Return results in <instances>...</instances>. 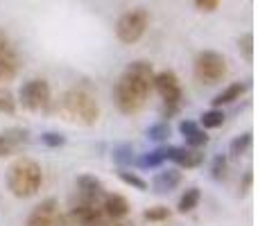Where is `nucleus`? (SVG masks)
<instances>
[{
    "label": "nucleus",
    "mask_w": 258,
    "mask_h": 226,
    "mask_svg": "<svg viewBox=\"0 0 258 226\" xmlns=\"http://www.w3.org/2000/svg\"><path fill=\"white\" fill-rule=\"evenodd\" d=\"M152 84H154V68L150 61L138 59V61L129 63L113 86V102H116L118 111L125 115L141 111L150 100Z\"/></svg>",
    "instance_id": "f257e3e1"
},
{
    "label": "nucleus",
    "mask_w": 258,
    "mask_h": 226,
    "mask_svg": "<svg viewBox=\"0 0 258 226\" xmlns=\"http://www.w3.org/2000/svg\"><path fill=\"white\" fill-rule=\"evenodd\" d=\"M57 115L66 122L84 124V127H93L100 118V104L95 95L89 89H68L66 93L59 98L57 102Z\"/></svg>",
    "instance_id": "f03ea898"
},
{
    "label": "nucleus",
    "mask_w": 258,
    "mask_h": 226,
    "mask_svg": "<svg viewBox=\"0 0 258 226\" xmlns=\"http://www.w3.org/2000/svg\"><path fill=\"white\" fill-rule=\"evenodd\" d=\"M5 186L16 199H30L43 186V170L34 159H21L12 161L5 172Z\"/></svg>",
    "instance_id": "7ed1b4c3"
},
{
    "label": "nucleus",
    "mask_w": 258,
    "mask_h": 226,
    "mask_svg": "<svg viewBox=\"0 0 258 226\" xmlns=\"http://www.w3.org/2000/svg\"><path fill=\"white\" fill-rule=\"evenodd\" d=\"M152 91H156L163 102L161 107V118H172V115L179 113L183 104V89H181V82H179L177 72L165 68V70L154 72V84H152Z\"/></svg>",
    "instance_id": "20e7f679"
},
{
    "label": "nucleus",
    "mask_w": 258,
    "mask_h": 226,
    "mask_svg": "<svg viewBox=\"0 0 258 226\" xmlns=\"http://www.w3.org/2000/svg\"><path fill=\"white\" fill-rule=\"evenodd\" d=\"M227 72H229L227 59L220 52H215V50H202V52H197L195 61H192V75L204 86L220 84L227 77Z\"/></svg>",
    "instance_id": "39448f33"
},
{
    "label": "nucleus",
    "mask_w": 258,
    "mask_h": 226,
    "mask_svg": "<svg viewBox=\"0 0 258 226\" xmlns=\"http://www.w3.org/2000/svg\"><path fill=\"white\" fill-rule=\"evenodd\" d=\"M150 27V12L145 7H134L125 12L116 23V39L122 45H134L145 36Z\"/></svg>",
    "instance_id": "423d86ee"
},
{
    "label": "nucleus",
    "mask_w": 258,
    "mask_h": 226,
    "mask_svg": "<svg viewBox=\"0 0 258 226\" xmlns=\"http://www.w3.org/2000/svg\"><path fill=\"white\" fill-rule=\"evenodd\" d=\"M16 102L23 104V109L27 111H48L50 102H52V89H50L48 80H41V77H34V80H27L25 84L18 89V100Z\"/></svg>",
    "instance_id": "0eeeda50"
},
{
    "label": "nucleus",
    "mask_w": 258,
    "mask_h": 226,
    "mask_svg": "<svg viewBox=\"0 0 258 226\" xmlns=\"http://www.w3.org/2000/svg\"><path fill=\"white\" fill-rule=\"evenodd\" d=\"M71 217L75 219L77 226H100L104 222V213L100 204H91V201H73L71 206Z\"/></svg>",
    "instance_id": "6e6552de"
},
{
    "label": "nucleus",
    "mask_w": 258,
    "mask_h": 226,
    "mask_svg": "<svg viewBox=\"0 0 258 226\" xmlns=\"http://www.w3.org/2000/svg\"><path fill=\"white\" fill-rule=\"evenodd\" d=\"M75 195H77V201L100 204L104 197V186L98 177H93V174H80L75 181Z\"/></svg>",
    "instance_id": "1a4fd4ad"
},
{
    "label": "nucleus",
    "mask_w": 258,
    "mask_h": 226,
    "mask_svg": "<svg viewBox=\"0 0 258 226\" xmlns=\"http://www.w3.org/2000/svg\"><path fill=\"white\" fill-rule=\"evenodd\" d=\"M168 161H172L174 165L179 168H186V170H192V168H200L204 163V154L202 149H195V147H188V145H168Z\"/></svg>",
    "instance_id": "9d476101"
},
{
    "label": "nucleus",
    "mask_w": 258,
    "mask_h": 226,
    "mask_svg": "<svg viewBox=\"0 0 258 226\" xmlns=\"http://www.w3.org/2000/svg\"><path fill=\"white\" fill-rule=\"evenodd\" d=\"M57 213H59V201L54 197H48V199H43L30 210L25 226H52Z\"/></svg>",
    "instance_id": "9b49d317"
},
{
    "label": "nucleus",
    "mask_w": 258,
    "mask_h": 226,
    "mask_svg": "<svg viewBox=\"0 0 258 226\" xmlns=\"http://www.w3.org/2000/svg\"><path fill=\"white\" fill-rule=\"evenodd\" d=\"M100 206H102V213L107 219H122L132 213V204L127 201V197L118 195V192H104Z\"/></svg>",
    "instance_id": "f8f14e48"
},
{
    "label": "nucleus",
    "mask_w": 258,
    "mask_h": 226,
    "mask_svg": "<svg viewBox=\"0 0 258 226\" xmlns=\"http://www.w3.org/2000/svg\"><path fill=\"white\" fill-rule=\"evenodd\" d=\"M179 133L183 136L188 147L202 149V147L209 145V133H206V129H202L200 122H195V120H181V122H179Z\"/></svg>",
    "instance_id": "ddd939ff"
},
{
    "label": "nucleus",
    "mask_w": 258,
    "mask_h": 226,
    "mask_svg": "<svg viewBox=\"0 0 258 226\" xmlns=\"http://www.w3.org/2000/svg\"><path fill=\"white\" fill-rule=\"evenodd\" d=\"M21 57L14 48H7L5 52H0V84H7V82L16 80L18 70H21Z\"/></svg>",
    "instance_id": "4468645a"
},
{
    "label": "nucleus",
    "mask_w": 258,
    "mask_h": 226,
    "mask_svg": "<svg viewBox=\"0 0 258 226\" xmlns=\"http://www.w3.org/2000/svg\"><path fill=\"white\" fill-rule=\"evenodd\" d=\"M181 181H183V174L179 172L177 168L163 170V172H159L152 179V190H154L156 195H165V192L174 190L177 186H181Z\"/></svg>",
    "instance_id": "2eb2a0df"
},
{
    "label": "nucleus",
    "mask_w": 258,
    "mask_h": 226,
    "mask_svg": "<svg viewBox=\"0 0 258 226\" xmlns=\"http://www.w3.org/2000/svg\"><path fill=\"white\" fill-rule=\"evenodd\" d=\"M245 91H247V84H245V82H233V84H229L227 89L222 91V93L215 95V98H213V107L222 109V107H227V104L238 102V100L245 95Z\"/></svg>",
    "instance_id": "dca6fc26"
},
{
    "label": "nucleus",
    "mask_w": 258,
    "mask_h": 226,
    "mask_svg": "<svg viewBox=\"0 0 258 226\" xmlns=\"http://www.w3.org/2000/svg\"><path fill=\"white\" fill-rule=\"evenodd\" d=\"M168 161V149L165 147H156V149L147 152V154H141L138 159H134V163L138 165L141 170H152V168H159Z\"/></svg>",
    "instance_id": "f3484780"
},
{
    "label": "nucleus",
    "mask_w": 258,
    "mask_h": 226,
    "mask_svg": "<svg viewBox=\"0 0 258 226\" xmlns=\"http://www.w3.org/2000/svg\"><path fill=\"white\" fill-rule=\"evenodd\" d=\"M200 201H202V192H200V188H188L186 192H183L181 197H179V201H177V210L181 215H186V213H192V210L200 206Z\"/></svg>",
    "instance_id": "a211bd4d"
},
{
    "label": "nucleus",
    "mask_w": 258,
    "mask_h": 226,
    "mask_svg": "<svg viewBox=\"0 0 258 226\" xmlns=\"http://www.w3.org/2000/svg\"><path fill=\"white\" fill-rule=\"evenodd\" d=\"M251 142H254V133L251 131L240 133V136H236L231 140V145H229V154H231L233 159H240V156H245L247 152L251 149Z\"/></svg>",
    "instance_id": "6ab92c4d"
},
{
    "label": "nucleus",
    "mask_w": 258,
    "mask_h": 226,
    "mask_svg": "<svg viewBox=\"0 0 258 226\" xmlns=\"http://www.w3.org/2000/svg\"><path fill=\"white\" fill-rule=\"evenodd\" d=\"M224 120H227V115H224L222 109L213 107V109H209V111L202 113L200 127L202 129H218V127H222V124H224Z\"/></svg>",
    "instance_id": "aec40b11"
},
{
    "label": "nucleus",
    "mask_w": 258,
    "mask_h": 226,
    "mask_svg": "<svg viewBox=\"0 0 258 226\" xmlns=\"http://www.w3.org/2000/svg\"><path fill=\"white\" fill-rule=\"evenodd\" d=\"M118 179H120V181L125 183V186H129V188H136V190H141V192L150 190V183H147L145 179L138 177L136 172H129V170H125V168L118 170Z\"/></svg>",
    "instance_id": "412c9836"
},
{
    "label": "nucleus",
    "mask_w": 258,
    "mask_h": 226,
    "mask_svg": "<svg viewBox=\"0 0 258 226\" xmlns=\"http://www.w3.org/2000/svg\"><path fill=\"white\" fill-rule=\"evenodd\" d=\"M113 163H118L120 168H125V165H132L134 163V147L129 145V142H120V145L113 147Z\"/></svg>",
    "instance_id": "4be33fe9"
},
{
    "label": "nucleus",
    "mask_w": 258,
    "mask_h": 226,
    "mask_svg": "<svg viewBox=\"0 0 258 226\" xmlns=\"http://www.w3.org/2000/svg\"><path fill=\"white\" fill-rule=\"evenodd\" d=\"M227 174H229V159L224 154H218L213 159V163H211V177L215 181H224Z\"/></svg>",
    "instance_id": "5701e85b"
},
{
    "label": "nucleus",
    "mask_w": 258,
    "mask_h": 226,
    "mask_svg": "<svg viewBox=\"0 0 258 226\" xmlns=\"http://www.w3.org/2000/svg\"><path fill=\"white\" fill-rule=\"evenodd\" d=\"M145 136L150 138V140H154V142H161V140H165V138L170 136V124L165 122V120H161V122H154V124H150V127L145 129Z\"/></svg>",
    "instance_id": "b1692460"
},
{
    "label": "nucleus",
    "mask_w": 258,
    "mask_h": 226,
    "mask_svg": "<svg viewBox=\"0 0 258 226\" xmlns=\"http://www.w3.org/2000/svg\"><path fill=\"white\" fill-rule=\"evenodd\" d=\"M238 50H240L242 59H245L247 63L254 61V34H251V32H245V34L238 39Z\"/></svg>",
    "instance_id": "393cba45"
},
{
    "label": "nucleus",
    "mask_w": 258,
    "mask_h": 226,
    "mask_svg": "<svg viewBox=\"0 0 258 226\" xmlns=\"http://www.w3.org/2000/svg\"><path fill=\"white\" fill-rule=\"evenodd\" d=\"M16 98H14V93L9 89H5V86H0V113H7V115H14L16 113Z\"/></svg>",
    "instance_id": "a878e982"
},
{
    "label": "nucleus",
    "mask_w": 258,
    "mask_h": 226,
    "mask_svg": "<svg viewBox=\"0 0 258 226\" xmlns=\"http://www.w3.org/2000/svg\"><path fill=\"white\" fill-rule=\"evenodd\" d=\"M170 208L168 206H152V208L143 210V219L145 222H165V219H170Z\"/></svg>",
    "instance_id": "bb28decb"
},
{
    "label": "nucleus",
    "mask_w": 258,
    "mask_h": 226,
    "mask_svg": "<svg viewBox=\"0 0 258 226\" xmlns=\"http://www.w3.org/2000/svg\"><path fill=\"white\" fill-rule=\"evenodd\" d=\"M41 145L50 147V149H57V147L66 145V136L59 131H45V133H41Z\"/></svg>",
    "instance_id": "cd10ccee"
},
{
    "label": "nucleus",
    "mask_w": 258,
    "mask_h": 226,
    "mask_svg": "<svg viewBox=\"0 0 258 226\" xmlns=\"http://www.w3.org/2000/svg\"><path fill=\"white\" fill-rule=\"evenodd\" d=\"M220 3H222V0H195V7L200 9V12L211 14V12H215V9L220 7Z\"/></svg>",
    "instance_id": "c85d7f7f"
},
{
    "label": "nucleus",
    "mask_w": 258,
    "mask_h": 226,
    "mask_svg": "<svg viewBox=\"0 0 258 226\" xmlns=\"http://www.w3.org/2000/svg\"><path fill=\"white\" fill-rule=\"evenodd\" d=\"M52 226H77V224H75V219L71 217V213H57Z\"/></svg>",
    "instance_id": "c756f323"
},
{
    "label": "nucleus",
    "mask_w": 258,
    "mask_h": 226,
    "mask_svg": "<svg viewBox=\"0 0 258 226\" xmlns=\"http://www.w3.org/2000/svg\"><path fill=\"white\" fill-rule=\"evenodd\" d=\"M251 183H254V174H251V170H249V172H245V177H242V181H240V192L249 190Z\"/></svg>",
    "instance_id": "7c9ffc66"
},
{
    "label": "nucleus",
    "mask_w": 258,
    "mask_h": 226,
    "mask_svg": "<svg viewBox=\"0 0 258 226\" xmlns=\"http://www.w3.org/2000/svg\"><path fill=\"white\" fill-rule=\"evenodd\" d=\"M100 226H134V224L129 222V219L122 217V219H104Z\"/></svg>",
    "instance_id": "2f4dec72"
},
{
    "label": "nucleus",
    "mask_w": 258,
    "mask_h": 226,
    "mask_svg": "<svg viewBox=\"0 0 258 226\" xmlns=\"http://www.w3.org/2000/svg\"><path fill=\"white\" fill-rule=\"evenodd\" d=\"M7 48H12V43H9V36L5 34L3 30H0V52H5Z\"/></svg>",
    "instance_id": "473e14b6"
}]
</instances>
